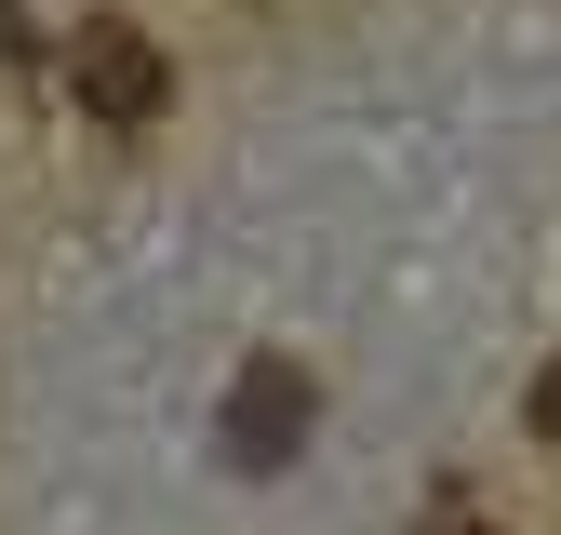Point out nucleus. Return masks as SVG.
I'll use <instances>...</instances> for the list:
<instances>
[{
    "instance_id": "obj_1",
    "label": "nucleus",
    "mask_w": 561,
    "mask_h": 535,
    "mask_svg": "<svg viewBox=\"0 0 561 535\" xmlns=\"http://www.w3.org/2000/svg\"><path fill=\"white\" fill-rule=\"evenodd\" d=\"M67 94H81V121H107V134H148L174 107V67H161V41L134 27V14H81V41H67Z\"/></svg>"
},
{
    "instance_id": "obj_2",
    "label": "nucleus",
    "mask_w": 561,
    "mask_h": 535,
    "mask_svg": "<svg viewBox=\"0 0 561 535\" xmlns=\"http://www.w3.org/2000/svg\"><path fill=\"white\" fill-rule=\"evenodd\" d=\"M308 416H321V388L295 375V362H241L228 375V468H295L308 455Z\"/></svg>"
},
{
    "instance_id": "obj_3",
    "label": "nucleus",
    "mask_w": 561,
    "mask_h": 535,
    "mask_svg": "<svg viewBox=\"0 0 561 535\" xmlns=\"http://www.w3.org/2000/svg\"><path fill=\"white\" fill-rule=\"evenodd\" d=\"M522 416H535V442H561V349H548V375H535V401H522Z\"/></svg>"
}]
</instances>
